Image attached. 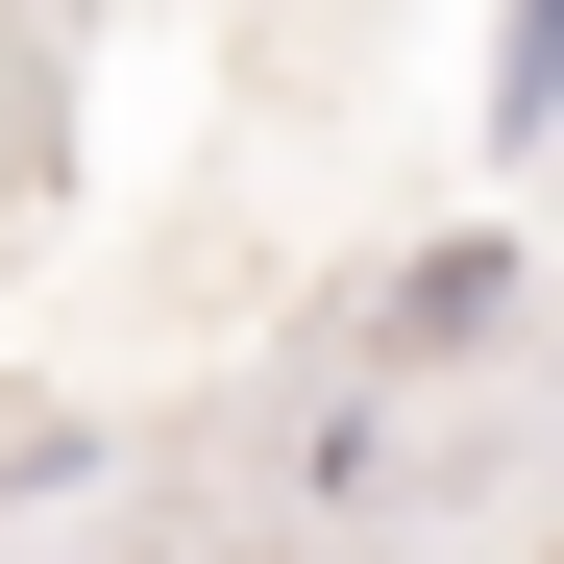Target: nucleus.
Wrapping results in <instances>:
<instances>
[{
	"label": "nucleus",
	"mask_w": 564,
	"mask_h": 564,
	"mask_svg": "<svg viewBox=\"0 0 564 564\" xmlns=\"http://www.w3.org/2000/svg\"><path fill=\"white\" fill-rule=\"evenodd\" d=\"M540 295H516V246H417L393 270V295H368V344H393V368H466V344H516Z\"/></svg>",
	"instance_id": "obj_1"
},
{
	"label": "nucleus",
	"mask_w": 564,
	"mask_h": 564,
	"mask_svg": "<svg viewBox=\"0 0 564 564\" xmlns=\"http://www.w3.org/2000/svg\"><path fill=\"white\" fill-rule=\"evenodd\" d=\"M564 123V0H491V148Z\"/></svg>",
	"instance_id": "obj_2"
}]
</instances>
